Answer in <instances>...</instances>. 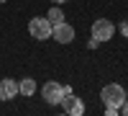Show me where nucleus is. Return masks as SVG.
I'll return each instance as SVG.
<instances>
[{
  "instance_id": "obj_1",
  "label": "nucleus",
  "mask_w": 128,
  "mask_h": 116,
  "mask_svg": "<svg viewBox=\"0 0 128 116\" xmlns=\"http://www.w3.org/2000/svg\"><path fill=\"white\" fill-rule=\"evenodd\" d=\"M100 98H102V103H105V108H118V111H120L123 101H126V90H123V85H118V83H110V85L102 88Z\"/></svg>"
},
{
  "instance_id": "obj_2",
  "label": "nucleus",
  "mask_w": 128,
  "mask_h": 116,
  "mask_svg": "<svg viewBox=\"0 0 128 116\" xmlns=\"http://www.w3.org/2000/svg\"><path fill=\"white\" fill-rule=\"evenodd\" d=\"M51 28H54V26L46 21V16H36V18L28 21V34L34 36V39H38V41L51 39Z\"/></svg>"
},
{
  "instance_id": "obj_3",
  "label": "nucleus",
  "mask_w": 128,
  "mask_h": 116,
  "mask_svg": "<svg viewBox=\"0 0 128 116\" xmlns=\"http://www.w3.org/2000/svg\"><path fill=\"white\" fill-rule=\"evenodd\" d=\"M41 96H44L46 103L56 106V103H62V98L67 96V93H64V88L59 85L56 80H49V83H44V88H41Z\"/></svg>"
},
{
  "instance_id": "obj_4",
  "label": "nucleus",
  "mask_w": 128,
  "mask_h": 116,
  "mask_svg": "<svg viewBox=\"0 0 128 116\" xmlns=\"http://www.w3.org/2000/svg\"><path fill=\"white\" fill-rule=\"evenodd\" d=\"M115 34V26L110 23L108 18H98L92 23V39H98V41H110Z\"/></svg>"
},
{
  "instance_id": "obj_5",
  "label": "nucleus",
  "mask_w": 128,
  "mask_h": 116,
  "mask_svg": "<svg viewBox=\"0 0 128 116\" xmlns=\"http://www.w3.org/2000/svg\"><path fill=\"white\" fill-rule=\"evenodd\" d=\"M62 108H64V113H69V116H82L84 113V103H82V98L67 93V96L62 98Z\"/></svg>"
},
{
  "instance_id": "obj_6",
  "label": "nucleus",
  "mask_w": 128,
  "mask_h": 116,
  "mask_svg": "<svg viewBox=\"0 0 128 116\" xmlns=\"http://www.w3.org/2000/svg\"><path fill=\"white\" fill-rule=\"evenodd\" d=\"M51 39H56L59 44H69V41L74 39V28L64 21V23H59V26L51 28Z\"/></svg>"
},
{
  "instance_id": "obj_7",
  "label": "nucleus",
  "mask_w": 128,
  "mask_h": 116,
  "mask_svg": "<svg viewBox=\"0 0 128 116\" xmlns=\"http://www.w3.org/2000/svg\"><path fill=\"white\" fill-rule=\"evenodd\" d=\"M16 96H18V80L3 78L0 80V101H13Z\"/></svg>"
},
{
  "instance_id": "obj_8",
  "label": "nucleus",
  "mask_w": 128,
  "mask_h": 116,
  "mask_svg": "<svg viewBox=\"0 0 128 116\" xmlns=\"http://www.w3.org/2000/svg\"><path fill=\"white\" fill-rule=\"evenodd\" d=\"M18 93H20V96H34V93H36V80L34 78H23L18 83Z\"/></svg>"
},
{
  "instance_id": "obj_9",
  "label": "nucleus",
  "mask_w": 128,
  "mask_h": 116,
  "mask_svg": "<svg viewBox=\"0 0 128 116\" xmlns=\"http://www.w3.org/2000/svg\"><path fill=\"white\" fill-rule=\"evenodd\" d=\"M46 21H49L51 26H59V23H64V10L54 5V8H51L49 13H46Z\"/></svg>"
},
{
  "instance_id": "obj_10",
  "label": "nucleus",
  "mask_w": 128,
  "mask_h": 116,
  "mask_svg": "<svg viewBox=\"0 0 128 116\" xmlns=\"http://www.w3.org/2000/svg\"><path fill=\"white\" fill-rule=\"evenodd\" d=\"M118 28H120V34H123V36H126V39H128V21H123V23H120V26H118Z\"/></svg>"
},
{
  "instance_id": "obj_11",
  "label": "nucleus",
  "mask_w": 128,
  "mask_h": 116,
  "mask_svg": "<svg viewBox=\"0 0 128 116\" xmlns=\"http://www.w3.org/2000/svg\"><path fill=\"white\" fill-rule=\"evenodd\" d=\"M120 113H123V116H128V98L123 101V106H120Z\"/></svg>"
},
{
  "instance_id": "obj_12",
  "label": "nucleus",
  "mask_w": 128,
  "mask_h": 116,
  "mask_svg": "<svg viewBox=\"0 0 128 116\" xmlns=\"http://www.w3.org/2000/svg\"><path fill=\"white\" fill-rule=\"evenodd\" d=\"M105 113H108V116H118L120 111H118V108H105Z\"/></svg>"
},
{
  "instance_id": "obj_13",
  "label": "nucleus",
  "mask_w": 128,
  "mask_h": 116,
  "mask_svg": "<svg viewBox=\"0 0 128 116\" xmlns=\"http://www.w3.org/2000/svg\"><path fill=\"white\" fill-rule=\"evenodd\" d=\"M51 3H54V5H62V3H67V0H51Z\"/></svg>"
},
{
  "instance_id": "obj_14",
  "label": "nucleus",
  "mask_w": 128,
  "mask_h": 116,
  "mask_svg": "<svg viewBox=\"0 0 128 116\" xmlns=\"http://www.w3.org/2000/svg\"><path fill=\"white\" fill-rule=\"evenodd\" d=\"M0 3H5V0H0Z\"/></svg>"
}]
</instances>
